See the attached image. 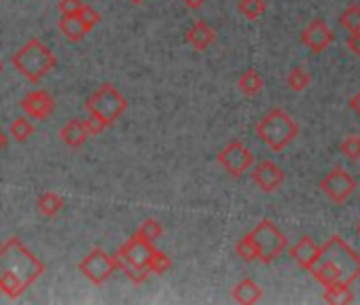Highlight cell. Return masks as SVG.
<instances>
[{
    "label": "cell",
    "mask_w": 360,
    "mask_h": 305,
    "mask_svg": "<svg viewBox=\"0 0 360 305\" xmlns=\"http://www.w3.org/2000/svg\"><path fill=\"white\" fill-rule=\"evenodd\" d=\"M167 269H172V259L153 246V250L148 254V271L150 273H165Z\"/></svg>",
    "instance_id": "25"
},
{
    "label": "cell",
    "mask_w": 360,
    "mask_h": 305,
    "mask_svg": "<svg viewBox=\"0 0 360 305\" xmlns=\"http://www.w3.org/2000/svg\"><path fill=\"white\" fill-rule=\"evenodd\" d=\"M83 125H85V129H87L89 136H98V134H102V131L108 127V121L102 119V117L96 115V112H87V119L83 121Z\"/></svg>",
    "instance_id": "30"
},
{
    "label": "cell",
    "mask_w": 360,
    "mask_h": 305,
    "mask_svg": "<svg viewBox=\"0 0 360 305\" xmlns=\"http://www.w3.org/2000/svg\"><path fill=\"white\" fill-rule=\"evenodd\" d=\"M58 7L62 15H77L83 7V0H60Z\"/></svg>",
    "instance_id": "32"
},
{
    "label": "cell",
    "mask_w": 360,
    "mask_h": 305,
    "mask_svg": "<svg viewBox=\"0 0 360 305\" xmlns=\"http://www.w3.org/2000/svg\"><path fill=\"white\" fill-rule=\"evenodd\" d=\"M37 208H39V212H41L43 216L53 219V216H58V214L64 210V200H62L58 193L47 191V193H43V195L37 200Z\"/></svg>",
    "instance_id": "21"
},
{
    "label": "cell",
    "mask_w": 360,
    "mask_h": 305,
    "mask_svg": "<svg viewBox=\"0 0 360 305\" xmlns=\"http://www.w3.org/2000/svg\"><path fill=\"white\" fill-rule=\"evenodd\" d=\"M255 131L267 148H271L274 152H280L288 144H292V140L299 136V125L286 110L274 108L257 123Z\"/></svg>",
    "instance_id": "4"
},
{
    "label": "cell",
    "mask_w": 360,
    "mask_h": 305,
    "mask_svg": "<svg viewBox=\"0 0 360 305\" xmlns=\"http://www.w3.org/2000/svg\"><path fill=\"white\" fill-rule=\"evenodd\" d=\"M339 24H341L347 32H358V30H360V7H358V5H349V7L341 13Z\"/></svg>",
    "instance_id": "28"
},
{
    "label": "cell",
    "mask_w": 360,
    "mask_h": 305,
    "mask_svg": "<svg viewBox=\"0 0 360 305\" xmlns=\"http://www.w3.org/2000/svg\"><path fill=\"white\" fill-rule=\"evenodd\" d=\"M311 83V77L305 68H290L288 77H286V85L292 91H305Z\"/></svg>",
    "instance_id": "24"
},
{
    "label": "cell",
    "mask_w": 360,
    "mask_h": 305,
    "mask_svg": "<svg viewBox=\"0 0 360 305\" xmlns=\"http://www.w3.org/2000/svg\"><path fill=\"white\" fill-rule=\"evenodd\" d=\"M153 250V244L142 242L140 238L131 235L117 252H115V267L121 269L134 284L146 282L150 275L148 271V254Z\"/></svg>",
    "instance_id": "5"
},
{
    "label": "cell",
    "mask_w": 360,
    "mask_h": 305,
    "mask_svg": "<svg viewBox=\"0 0 360 305\" xmlns=\"http://www.w3.org/2000/svg\"><path fill=\"white\" fill-rule=\"evenodd\" d=\"M335 41L333 30L326 26L324 20H314L309 22V26L301 32V43L311 51V53H322L330 43Z\"/></svg>",
    "instance_id": "12"
},
{
    "label": "cell",
    "mask_w": 360,
    "mask_h": 305,
    "mask_svg": "<svg viewBox=\"0 0 360 305\" xmlns=\"http://www.w3.org/2000/svg\"><path fill=\"white\" fill-rule=\"evenodd\" d=\"M11 62H13L15 70L32 83H39L41 79H45L58 64L51 49L45 43H41L39 39H30L24 47H20L13 53Z\"/></svg>",
    "instance_id": "3"
},
{
    "label": "cell",
    "mask_w": 360,
    "mask_h": 305,
    "mask_svg": "<svg viewBox=\"0 0 360 305\" xmlns=\"http://www.w3.org/2000/svg\"><path fill=\"white\" fill-rule=\"evenodd\" d=\"M83 106H85L87 112H96L102 119H106L108 125H112L127 110L129 104L110 83H104L102 87H98V91H94L87 98V102Z\"/></svg>",
    "instance_id": "7"
},
{
    "label": "cell",
    "mask_w": 360,
    "mask_h": 305,
    "mask_svg": "<svg viewBox=\"0 0 360 305\" xmlns=\"http://www.w3.org/2000/svg\"><path fill=\"white\" fill-rule=\"evenodd\" d=\"M77 18H81V22L89 28V30H94L98 24H100V13L94 9V7H89V5H85L83 3V7H81V11L77 13Z\"/></svg>",
    "instance_id": "31"
},
{
    "label": "cell",
    "mask_w": 360,
    "mask_h": 305,
    "mask_svg": "<svg viewBox=\"0 0 360 305\" xmlns=\"http://www.w3.org/2000/svg\"><path fill=\"white\" fill-rule=\"evenodd\" d=\"M309 273L322 286L337 282L352 286L360 278V254L339 233H335L324 246H320V257L309 267Z\"/></svg>",
    "instance_id": "2"
},
{
    "label": "cell",
    "mask_w": 360,
    "mask_h": 305,
    "mask_svg": "<svg viewBox=\"0 0 360 305\" xmlns=\"http://www.w3.org/2000/svg\"><path fill=\"white\" fill-rule=\"evenodd\" d=\"M356 231H358V235H360V223H358V227H356Z\"/></svg>",
    "instance_id": "38"
},
{
    "label": "cell",
    "mask_w": 360,
    "mask_h": 305,
    "mask_svg": "<svg viewBox=\"0 0 360 305\" xmlns=\"http://www.w3.org/2000/svg\"><path fill=\"white\" fill-rule=\"evenodd\" d=\"M341 155L347 162H360V136L352 134L347 138H343L341 142Z\"/></svg>",
    "instance_id": "27"
},
{
    "label": "cell",
    "mask_w": 360,
    "mask_h": 305,
    "mask_svg": "<svg viewBox=\"0 0 360 305\" xmlns=\"http://www.w3.org/2000/svg\"><path fill=\"white\" fill-rule=\"evenodd\" d=\"M356 187H358V183H356V179L347 172V170H343V168H333L322 181H320V189H322V193L333 202V204H345L347 200H349V195L356 191Z\"/></svg>",
    "instance_id": "10"
},
{
    "label": "cell",
    "mask_w": 360,
    "mask_h": 305,
    "mask_svg": "<svg viewBox=\"0 0 360 305\" xmlns=\"http://www.w3.org/2000/svg\"><path fill=\"white\" fill-rule=\"evenodd\" d=\"M347 104H349V108H352V110H354V112H356V115L360 117V91H358L356 96H352Z\"/></svg>",
    "instance_id": "35"
},
{
    "label": "cell",
    "mask_w": 360,
    "mask_h": 305,
    "mask_svg": "<svg viewBox=\"0 0 360 305\" xmlns=\"http://www.w3.org/2000/svg\"><path fill=\"white\" fill-rule=\"evenodd\" d=\"M238 11L246 18V20H259L265 13V0H240L238 3Z\"/></svg>",
    "instance_id": "26"
},
{
    "label": "cell",
    "mask_w": 360,
    "mask_h": 305,
    "mask_svg": "<svg viewBox=\"0 0 360 305\" xmlns=\"http://www.w3.org/2000/svg\"><path fill=\"white\" fill-rule=\"evenodd\" d=\"M217 162L225 168V172L233 179H242L252 166H255V155L252 150L240 142V140H233L229 142L219 155H217Z\"/></svg>",
    "instance_id": "8"
},
{
    "label": "cell",
    "mask_w": 360,
    "mask_h": 305,
    "mask_svg": "<svg viewBox=\"0 0 360 305\" xmlns=\"http://www.w3.org/2000/svg\"><path fill=\"white\" fill-rule=\"evenodd\" d=\"M345 45H347V49H349L354 56L360 58V30H358V32H347Z\"/></svg>",
    "instance_id": "33"
},
{
    "label": "cell",
    "mask_w": 360,
    "mask_h": 305,
    "mask_svg": "<svg viewBox=\"0 0 360 305\" xmlns=\"http://www.w3.org/2000/svg\"><path fill=\"white\" fill-rule=\"evenodd\" d=\"M284 170L274 164V162H261L252 170V183L263 191V193H274L282 187L284 183Z\"/></svg>",
    "instance_id": "13"
},
{
    "label": "cell",
    "mask_w": 360,
    "mask_h": 305,
    "mask_svg": "<svg viewBox=\"0 0 360 305\" xmlns=\"http://www.w3.org/2000/svg\"><path fill=\"white\" fill-rule=\"evenodd\" d=\"M115 259L104 248H94L87 252V257L79 263V271L94 284L102 286L112 273H115Z\"/></svg>",
    "instance_id": "9"
},
{
    "label": "cell",
    "mask_w": 360,
    "mask_h": 305,
    "mask_svg": "<svg viewBox=\"0 0 360 305\" xmlns=\"http://www.w3.org/2000/svg\"><path fill=\"white\" fill-rule=\"evenodd\" d=\"M250 238L257 246V261H261L263 265L274 263L288 246L286 235L271 223V221H261L252 231Z\"/></svg>",
    "instance_id": "6"
},
{
    "label": "cell",
    "mask_w": 360,
    "mask_h": 305,
    "mask_svg": "<svg viewBox=\"0 0 360 305\" xmlns=\"http://www.w3.org/2000/svg\"><path fill=\"white\" fill-rule=\"evenodd\" d=\"M217 41V32L212 26H208L206 22H195L191 26V30H187V43L195 49V51H206L212 43Z\"/></svg>",
    "instance_id": "15"
},
{
    "label": "cell",
    "mask_w": 360,
    "mask_h": 305,
    "mask_svg": "<svg viewBox=\"0 0 360 305\" xmlns=\"http://www.w3.org/2000/svg\"><path fill=\"white\" fill-rule=\"evenodd\" d=\"M183 3H185V7H187V9L198 11V9H202V7L206 5V0H183Z\"/></svg>",
    "instance_id": "34"
},
{
    "label": "cell",
    "mask_w": 360,
    "mask_h": 305,
    "mask_svg": "<svg viewBox=\"0 0 360 305\" xmlns=\"http://www.w3.org/2000/svg\"><path fill=\"white\" fill-rule=\"evenodd\" d=\"M265 87V81H263V77L257 72V70H244L242 72V77L238 79V89L246 96V98H255V96H259L261 93V89Z\"/></svg>",
    "instance_id": "19"
},
{
    "label": "cell",
    "mask_w": 360,
    "mask_h": 305,
    "mask_svg": "<svg viewBox=\"0 0 360 305\" xmlns=\"http://www.w3.org/2000/svg\"><path fill=\"white\" fill-rule=\"evenodd\" d=\"M129 3H134V5H142L144 0H129Z\"/></svg>",
    "instance_id": "37"
},
{
    "label": "cell",
    "mask_w": 360,
    "mask_h": 305,
    "mask_svg": "<svg viewBox=\"0 0 360 305\" xmlns=\"http://www.w3.org/2000/svg\"><path fill=\"white\" fill-rule=\"evenodd\" d=\"M87 136H89V134H87V129H85V125H83L81 119H70V121L60 129L62 142H64L66 146H70V148L83 146L85 140H87Z\"/></svg>",
    "instance_id": "17"
},
{
    "label": "cell",
    "mask_w": 360,
    "mask_h": 305,
    "mask_svg": "<svg viewBox=\"0 0 360 305\" xmlns=\"http://www.w3.org/2000/svg\"><path fill=\"white\" fill-rule=\"evenodd\" d=\"M261 299H263V288L250 278L240 280L233 288V301L242 305H252V303H259Z\"/></svg>",
    "instance_id": "16"
},
{
    "label": "cell",
    "mask_w": 360,
    "mask_h": 305,
    "mask_svg": "<svg viewBox=\"0 0 360 305\" xmlns=\"http://www.w3.org/2000/svg\"><path fill=\"white\" fill-rule=\"evenodd\" d=\"M43 273L45 263L20 238H9L0 246V290L9 299L22 297Z\"/></svg>",
    "instance_id": "1"
},
{
    "label": "cell",
    "mask_w": 360,
    "mask_h": 305,
    "mask_svg": "<svg viewBox=\"0 0 360 305\" xmlns=\"http://www.w3.org/2000/svg\"><path fill=\"white\" fill-rule=\"evenodd\" d=\"M163 233V225L157 221V219H146L138 229H136V238H140L142 242H148V244H155Z\"/></svg>",
    "instance_id": "22"
},
{
    "label": "cell",
    "mask_w": 360,
    "mask_h": 305,
    "mask_svg": "<svg viewBox=\"0 0 360 305\" xmlns=\"http://www.w3.org/2000/svg\"><path fill=\"white\" fill-rule=\"evenodd\" d=\"M7 144H9V138H7L5 129H0V150L7 148Z\"/></svg>",
    "instance_id": "36"
},
{
    "label": "cell",
    "mask_w": 360,
    "mask_h": 305,
    "mask_svg": "<svg viewBox=\"0 0 360 305\" xmlns=\"http://www.w3.org/2000/svg\"><path fill=\"white\" fill-rule=\"evenodd\" d=\"M32 134H34V125H32V121L28 117H18L11 123V136H13L15 142L24 144V142H28L32 138Z\"/></svg>",
    "instance_id": "23"
},
{
    "label": "cell",
    "mask_w": 360,
    "mask_h": 305,
    "mask_svg": "<svg viewBox=\"0 0 360 305\" xmlns=\"http://www.w3.org/2000/svg\"><path fill=\"white\" fill-rule=\"evenodd\" d=\"M236 254H238L242 261H246V263L257 261V246H255V242H252L250 233H246V235L236 244Z\"/></svg>",
    "instance_id": "29"
},
{
    "label": "cell",
    "mask_w": 360,
    "mask_h": 305,
    "mask_svg": "<svg viewBox=\"0 0 360 305\" xmlns=\"http://www.w3.org/2000/svg\"><path fill=\"white\" fill-rule=\"evenodd\" d=\"M324 303H333V305H347L354 301V294L349 290V284L337 282L330 286H324V294H322Z\"/></svg>",
    "instance_id": "20"
},
{
    "label": "cell",
    "mask_w": 360,
    "mask_h": 305,
    "mask_svg": "<svg viewBox=\"0 0 360 305\" xmlns=\"http://www.w3.org/2000/svg\"><path fill=\"white\" fill-rule=\"evenodd\" d=\"M58 26H60V32L66 37L68 43H81L87 37V32H91L81 22V18H77V15H62V20H60Z\"/></svg>",
    "instance_id": "18"
},
{
    "label": "cell",
    "mask_w": 360,
    "mask_h": 305,
    "mask_svg": "<svg viewBox=\"0 0 360 305\" xmlns=\"http://www.w3.org/2000/svg\"><path fill=\"white\" fill-rule=\"evenodd\" d=\"M0 72H3V62H0Z\"/></svg>",
    "instance_id": "39"
},
{
    "label": "cell",
    "mask_w": 360,
    "mask_h": 305,
    "mask_svg": "<svg viewBox=\"0 0 360 305\" xmlns=\"http://www.w3.org/2000/svg\"><path fill=\"white\" fill-rule=\"evenodd\" d=\"M22 110L26 112L28 119H34V121H43L47 119L53 108H56V100L45 91V89H34L30 93H26L20 102Z\"/></svg>",
    "instance_id": "11"
},
{
    "label": "cell",
    "mask_w": 360,
    "mask_h": 305,
    "mask_svg": "<svg viewBox=\"0 0 360 305\" xmlns=\"http://www.w3.org/2000/svg\"><path fill=\"white\" fill-rule=\"evenodd\" d=\"M290 257H292V261L295 263H299V267H303V269H307L309 271V267L318 261V257H320V246L309 238V235H303L295 246H290Z\"/></svg>",
    "instance_id": "14"
}]
</instances>
